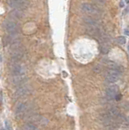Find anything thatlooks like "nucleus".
<instances>
[{
    "label": "nucleus",
    "instance_id": "nucleus-1",
    "mask_svg": "<svg viewBox=\"0 0 129 130\" xmlns=\"http://www.w3.org/2000/svg\"><path fill=\"white\" fill-rule=\"evenodd\" d=\"M81 8L85 13L89 14L90 16H98L99 14H101L102 11L97 5H94V4L89 3H82Z\"/></svg>",
    "mask_w": 129,
    "mask_h": 130
},
{
    "label": "nucleus",
    "instance_id": "nucleus-2",
    "mask_svg": "<svg viewBox=\"0 0 129 130\" xmlns=\"http://www.w3.org/2000/svg\"><path fill=\"white\" fill-rule=\"evenodd\" d=\"M3 26L4 29L9 33V34H11V35H16V34L19 33L20 27L18 25V24L16 22L13 21V20H4L3 23Z\"/></svg>",
    "mask_w": 129,
    "mask_h": 130
},
{
    "label": "nucleus",
    "instance_id": "nucleus-3",
    "mask_svg": "<svg viewBox=\"0 0 129 130\" xmlns=\"http://www.w3.org/2000/svg\"><path fill=\"white\" fill-rule=\"evenodd\" d=\"M10 70H11V75L14 77H21V76H24V74H25V68L18 63H14L13 64H11L10 67Z\"/></svg>",
    "mask_w": 129,
    "mask_h": 130
},
{
    "label": "nucleus",
    "instance_id": "nucleus-4",
    "mask_svg": "<svg viewBox=\"0 0 129 130\" xmlns=\"http://www.w3.org/2000/svg\"><path fill=\"white\" fill-rule=\"evenodd\" d=\"M120 77H121V73L114 71V70H108L105 75L106 81H108L109 83H114V82L118 81Z\"/></svg>",
    "mask_w": 129,
    "mask_h": 130
},
{
    "label": "nucleus",
    "instance_id": "nucleus-5",
    "mask_svg": "<svg viewBox=\"0 0 129 130\" xmlns=\"http://www.w3.org/2000/svg\"><path fill=\"white\" fill-rule=\"evenodd\" d=\"M7 3L11 7L16 8V10H22L27 7L28 2L23 1V0H11V1H8Z\"/></svg>",
    "mask_w": 129,
    "mask_h": 130
},
{
    "label": "nucleus",
    "instance_id": "nucleus-6",
    "mask_svg": "<svg viewBox=\"0 0 129 130\" xmlns=\"http://www.w3.org/2000/svg\"><path fill=\"white\" fill-rule=\"evenodd\" d=\"M24 57V51L19 46L13 47V51L11 53V60L14 63H17Z\"/></svg>",
    "mask_w": 129,
    "mask_h": 130
},
{
    "label": "nucleus",
    "instance_id": "nucleus-7",
    "mask_svg": "<svg viewBox=\"0 0 129 130\" xmlns=\"http://www.w3.org/2000/svg\"><path fill=\"white\" fill-rule=\"evenodd\" d=\"M118 87L117 85L110 86V87H108L106 90V98H108L109 99L115 98L116 96L118 95Z\"/></svg>",
    "mask_w": 129,
    "mask_h": 130
},
{
    "label": "nucleus",
    "instance_id": "nucleus-8",
    "mask_svg": "<svg viewBox=\"0 0 129 130\" xmlns=\"http://www.w3.org/2000/svg\"><path fill=\"white\" fill-rule=\"evenodd\" d=\"M30 92H31V88L30 87H28V86H22L16 92V96L18 97V98H20V97L28 95Z\"/></svg>",
    "mask_w": 129,
    "mask_h": 130
},
{
    "label": "nucleus",
    "instance_id": "nucleus-9",
    "mask_svg": "<svg viewBox=\"0 0 129 130\" xmlns=\"http://www.w3.org/2000/svg\"><path fill=\"white\" fill-rule=\"evenodd\" d=\"M84 21L87 27H100L98 21L93 17H85Z\"/></svg>",
    "mask_w": 129,
    "mask_h": 130
},
{
    "label": "nucleus",
    "instance_id": "nucleus-10",
    "mask_svg": "<svg viewBox=\"0 0 129 130\" xmlns=\"http://www.w3.org/2000/svg\"><path fill=\"white\" fill-rule=\"evenodd\" d=\"M106 65H107L108 70H114V71H117L119 72V73L123 72V68L120 65H118V63H114V62L109 61L106 63Z\"/></svg>",
    "mask_w": 129,
    "mask_h": 130
},
{
    "label": "nucleus",
    "instance_id": "nucleus-11",
    "mask_svg": "<svg viewBox=\"0 0 129 130\" xmlns=\"http://www.w3.org/2000/svg\"><path fill=\"white\" fill-rule=\"evenodd\" d=\"M10 16L14 19H21L24 16V13L22 12L21 10H14L10 12Z\"/></svg>",
    "mask_w": 129,
    "mask_h": 130
},
{
    "label": "nucleus",
    "instance_id": "nucleus-12",
    "mask_svg": "<svg viewBox=\"0 0 129 130\" xmlns=\"http://www.w3.org/2000/svg\"><path fill=\"white\" fill-rule=\"evenodd\" d=\"M26 77H24V76H21V77H13V80H12V81H13L14 85H21L24 83V82L26 81Z\"/></svg>",
    "mask_w": 129,
    "mask_h": 130
},
{
    "label": "nucleus",
    "instance_id": "nucleus-13",
    "mask_svg": "<svg viewBox=\"0 0 129 130\" xmlns=\"http://www.w3.org/2000/svg\"><path fill=\"white\" fill-rule=\"evenodd\" d=\"M26 110V105L24 103H22L20 102L16 106V115H20L22 113H24V111Z\"/></svg>",
    "mask_w": 129,
    "mask_h": 130
},
{
    "label": "nucleus",
    "instance_id": "nucleus-14",
    "mask_svg": "<svg viewBox=\"0 0 129 130\" xmlns=\"http://www.w3.org/2000/svg\"><path fill=\"white\" fill-rule=\"evenodd\" d=\"M99 49L102 54H107L110 51V45H100Z\"/></svg>",
    "mask_w": 129,
    "mask_h": 130
},
{
    "label": "nucleus",
    "instance_id": "nucleus-15",
    "mask_svg": "<svg viewBox=\"0 0 129 130\" xmlns=\"http://www.w3.org/2000/svg\"><path fill=\"white\" fill-rule=\"evenodd\" d=\"M37 128L34 124H26L24 125V130H36Z\"/></svg>",
    "mask_w": 129,
    "mask_h": 130
},
{
    "label": "nucleus",
    "instance_id": "nucleus-16",
    "mask_svg": "<svg viewBox=\"0 0 129 130\" xmlns=\"http://www.w3.org/2000/svg\"><path fill=\"white\" fill-rule=\"evenodd\" d=\"M117 42L120 45H124L127 42V39L124 36H120L117 38Z\"/></svg>",
    "mask_w": 129,
    "mask_h": 130
},
{
    "label": "nucleus",
    "instance_id": "nucleus-17",
    "mask_svg": "<svg viewBox=\"0 0 129 130\" xmlns=\"http://www.w3.org/2000/svg\"><path fill=\"white\" fill-rule=\"evenodd\" d=\"M5 125H6V128H7V129H8V130H12V128L11 127V125H10L9 122L6 121V122H5Z\"/></svg>",
    "mask_w": 129,
    "mask_h": 130
},
{
    "label": "nucleus",
    "instance_id": "nucleus-18",
    "mask_svg": "<svg viewBox=\"0 0 129 130\" xmlns=\"http://www.w3.org/2000/svg\"><path fill=\"white\" fill-rule=\"evenodd\" d=\"M119 5H120V7H124V1H121V2H120Z\"/></svg>",
    "mask_w": 129,
    "mask_h": 130
},
{
    "label": "nucleus",
    "instance_id": "nucleus-19",
    "mask_svg": "<svg viewBox=\"0 0 129 130\" xmlns=\"http://www.w3.org/2000/svg\"><path fill=\"white\" fill-rule=\"evenodd\" d=\"M124 34H125L126 35H128V36H129V29H125V30H124Z\"/></svg>",
    "mask_w": 129,
    "mask_h": 130
},
{
    "label": "nucleus",
    "instance_id": "nucleus-20",
    "mask_svg": "<svg viewBox=\"0 0 129 130\" xmlns=\"http://www.w3.org/2000/svg\"><path fill=\"white\" fill-rule=\"evenodd\" d=\"M128 11H129V7L126 8V9H125V11H124V14H127V13H128Z\"/></svg>",
    "mask_w": 129,
    "mask_h": 130
},
{
    "label": "nucleus",
    "instance_id": "nucleus-21",
    "mask_svg": "<svg viewBox=\"0 0 129 130\" xmlns=\"http://www.w3.org/2000/svg\"><path fill=\"white\" fill-rule=\"evenodd\" d=\"M1 62H2V55H0V63H1Z\"/></svg>",
    "mask_w": 129,
    "mask_h": 130
},
{
    "label": "nucleus",
    "instance_id": "nucleus-22",
    "mask_svg": "<svg viewBox=\"0 0 129 130\" xmlns=\"http://www.w3.org/2000/svg\"><path fill=\"white\" fill-rule=\"evenodd\" d=\"M128 52H129V45H128Z\"/></svg>",
    "mask_w": 129,
    "mask_h": 130
},
{
    "label": "nucleus",
    "instance_id": "nucleus-23",
    "mask_svg": "<svg viewBox=\"0 0 129 130\" xmlns=\"http://www.w3.org/2000/svg\"><path fill=\"white\" fill-rule=\"evenodd\" d=\"M0 130H6V129H0Z\"/></svg>",
    "mask_w": 129,
    "mask_h": 130
}]
</instances>
